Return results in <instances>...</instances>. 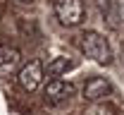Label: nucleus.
Wrapping results in <instances>:
<instances>
[{"mask_svg": "<svg viewBox=\"0 0 124 115\" xmlns=\"http://www.w3.org/2000/svg\"><path fill=\"white\" fill-rule=\"evenodd\" d=\"M79 48L86 58H91L100 65H108L112 62V50H110V43L103 34L98 31H84L79 36Z\"/></svg>", "mask_w": 124, "mask_h": 115, "instance_id": "1", "label": "nucleus"}, {"mask_svg": "<svg viewBox=\"0 0 124 115\" xmlns=\"http://www.w3.org/2000/svg\"><path fill=\"white\" fill-rule=\"evenodd\" d=\"M55 17L64 27H77L84 19V2L81 0H55Z\"/></svg>", "mask_w": 124, "mask_h": 115, "instance_id": "2", "label": "nucleus"}, {"mask_svg": "<svg viewBox=\"0 0 124 115\" xmlns=\"http://www.w3.org/2000/svg\"><path fill=\"white\" fill-rule=\"evenodd\" d=\"M43 79V62L41 60H29V62H24L22 70H19V74H17V84L24 89V91H36L38 89V84Z\"/></svg>", "mask_w": 124, "mask_h": 115, "instance_id": "3", "label": "nucleus"}, {"mask_svg": "<svg viewBox=\"0 0 124 115\" xmlns=\"http://www.w3.org/2000/svg\"><path fill=\"white\" fill-rule=\"evenodd\" d=\"M22 53L12 46H0V79H7L12 74H19L22 70Z\"/></svg>", "mask_w": 124, "mask_h": 115, "instance_id": "4", "label": "nucleus"}, {"mask_svg": "<svg viewBox=\"0 0 124 115\" xmlns=\"http://www.w3.org/2000/svg\"><path fill=\"white\" fill-rule=\"evenodd\" d=\"M110 94H112V84L105 77H91L84 84V98L91 101V103H98V101H103Z\"/></svg>", "mask_w": 124, "mask_h": 115, "instance_id": "5", "label": "nucleus"}, {"mask_svg": "<svg viewBox=\"0 0 124 115\" xmlns=\"http://www.w3.org/2000/svg\"><path fill=\"white\" fill-rule=\"evenodd\" d=\"M43 96H46L48 103H62V101H67L69 96H74V86L69 82H64V79H50L46 84V91H43Z\"/></svg>", "mask_w": 124, "mask_h": 115, "instance_id": "6", "label": "nucleus"}, {"mask_svg": "<svg viewBox=\"0 0 124 115\" xmlns=\"http://www.w3.org/2000/svg\"><path fill=\"white\" fill-rule=\"evenodd\" d=\"M69 67H74L67 58H57V60H53L50 65H48V74H53V77H60L62 72H67Z\"/></svg>", "mask_w": 124, "mask_h": 115, "instance_id": "7", "label": "nucleus"}, {"mask_svg": "<svg viewBox=\"0 0 124 115\" xmlns=\"http://www.w3.org/2000/svg\"><path fill=\"white\" fill-rule=\"evenodd\" d=\"M84 115H115V110L110 106H103V103H93L91 108H86Z\"/></svg>", "mask_w": 124, "mask_h": 115, "instance_id": "8", "label": "nucleus"}, {"mask_svg": "<svg viewBox=\"0 0 124 115\" xmlns=\"http://www.w3.org/2000/svg\"><path fill=\"white\" fill-rule=\"evenodd\" d=\"M117 10H119V19L124 22V0H117Z\"/></svg>", "mask_w": 124, "mask_h": 115, "instance_id": "9", "label": "nucleus"}, {"mask_svg": "<svg viewBox=\"0 0 124 115\" xmlns=\"http://www.w3.org/2000/svg\"><path fill=\"white\" fill-rule=\"evenodd\" d=\"M17 2H31V0H17Z\"/></svg>", "mask_w": 124, "mask_h": 115, "instance_id": "10", "label": "nucleus"}]
</instances>
